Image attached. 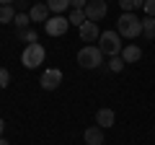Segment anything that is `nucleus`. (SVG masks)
<instances>
[{
  "label": "nucleus",
  "instance_id": "1",
  "mask_svg": "<svg viewBox=\"0 0 155 145\" xmlns=\"http://www.w3.org/2000/svg\"><path fill=\"white\" fill-rule=\"evenodd\" d=\"M116 31H119V36H124V39H137L140 34H142V21H140L134 13H122L119 21H116Z\"/></svg>",
  "mask_w": 155,
  "mask_h": 145
},
{
  "label": "nucleus",
  "instance_id": "2",
  "mask_svg": "<svg viewBox=\"0 0 155 145\" xmlns=\"http://www.w3.org/2000/svg\"><path fill=\"white\" fill-rule=\"evenodd\" d=\"M98 49L104 52V55L109 57H116V55H122V36H119V31H101L98 36Z\"/></svg>",
  "mask_w": 155,
  "mask_h": 145
},
{
  "label": "nucleus",
  "instance_id": "3",
  "mask_svg": "<svg viewBox=\"0 0 155 145\" xmlns=\"http://www.w3.org/2000/svg\"><path fill=\"white\" fill-rule=\"evenodd\" d=\"M44 57H47L44 47L39 44V42H34V44H26V49H23V55H21V65L28 67V70H36V67L44 62Z\"/></svg>",
  "mask_w": 155,
  "mask_h": 145
},
{
  "label": "nucleus",
  "instance_id": "4",
  "mask_svg": "<svg viewBox=\"0 0 155 145\" xmlns=\"http://www.w3.org/2000/svg\"><path fill=\"white\" fill-rule=\"evenodd\" d=\"M104 62V52L98 49V47H83V49L78 52V65L85 67V70H96V67Z\"/></svg>",
  "mask_w": 155,
  "mask_h": 145
},
{
  "label": "nucleus",
  "instance_id": "5",
  "mask_svg": "<svg viewBox=\"0 0 155 145\" xmlns=\"http://www.w3.org/2000/svg\"><path fill=\"white\" fill-rule=\"evenodd\" d=\"M106 13H109V5H106V0H88V5H85V18L93 23L104 21Z\"/></svg>",
  "mask_w": 155,
  "mask_h": 145
},
{
  "label": "nucleus",
  "instance_id": "6",
  "mask_svg": "<svg viewBox=\"0 0 155 145\" xmlns=\"http://www.w3.org/2000/svg\"><path fill=\"white\" fill-rule=\"evenodd\" d=\"M67 26H70V21H67L65 16H49V21L44 23V29H47L49 36H62V34L67 31Z\"/></svg>",
  "mask_w": 155,
  "mask_h": 145
},
{
  "label": "nucleus",
  "instance_id": "7",
  "mask_svg": "<svg viewBox=\"0 0 155 145\" xmlns=\"http://www.w3.org/2000/svg\"><path fill=\"white\" fill-rule=\"evenodd\" d=\"M39 83H41V88H44V91H54L57 86L62 83V70H57V67H49V70H44V72H41V80H39Z\"/></svg>",
  "mask_w": 155,
  "mask_h": 145
},
{
  "label": "nucleus",
  "instance_id": "8",
  "mask_svg": "<svg viewBox=\"0 0 155 145\" xmlns=\"http://www.w3.org/2000/svg\"><path fill=\"white\" fill-rule=\"evenodd\" d=\"M78 31H80V39H83V42H98V36H101L98 23H93V21H85Z\"/></svg>",
  "mask_w": 155,
  "mask_h": 145
},
{
  "label": "nucleus",
  "instance_id": "9",
  "mask_svg": "<svg viewBox=\"0 0 155 145\" xmlns=\"http://www.w3.org/2000/svg\"><path fill=\"white\" fill-rule=\"evenodd\" d=\"M114 122H116V114L111 112V109H98V112H96V124H98L101 130L114 127Z\"/></svg>",
  "mask_w": 155,
  "mask_h": 145
},
{
  "label": "nucleus",
  "instance_id": "10",
  "mask_svg": "<svg viewBox=\"0 0 155 145\" xmlns=\"http://www.w3.org/2000/svg\"><path fill=\"white\" fill-rule=\"evenodd\" d=\"M83 140H85V145H104V130L96 124V127H88L83 132Z\"/></svg>",
  "mask_w": 155,
  "mask_h": 145
},
{
  "label": "nucleus",
  "instance_id": "11",
  "mask_svg": "<svg viewBox=\"0 0 155 145\" xmlns=\"http://www.w3.org/2000/svg\"><path fill=\"white\" fill-rule=\"evenodd\" d=\"M28 16H31V21L47 23V21H49V8H47V3H36V5H31Z\"/></svg>",
  "mask_w": 155,
  "mask_h": 145
},
{
  "label": "nucleus",
  "instance_id": "12",
  "mask_svg": "<svg viewBox=\"0 0 155 145\" xmlns=\"http://www.w3.org/2000/svg\"><path fill=\"white\" fill-rule=\"evenodd\" d=\"M140 57H142V49L134 47V44H127V47L122 49V60H124V62H137Z\"/></svg>",
  "mask_w": 155,
  "mask_h": 145
},
{
  "label": "nucleus",
  "instance_id": "13",
  "mask_svg": "<svg viewBox=\"0 0 155 145\" xmlns=\"http://www.w3.org/2000/svg\"><path fill=\"white\" fill-rule=\"evenodd\" d=\"M47 8H49V13H54V16H62V11L70 8V0H47Z\"/></svg>",
  "mask_w": 155,
  "mask_h": 145
},
{
  "label": "nucleus",
  "instance_id": "14",
  "mask_svg": "<svg viewBox=\"0 0 155 145\" xmlns=\"http://www.w3.org/2000/svg\"><path fill=\"white\" fill-rule=\"evenodd\" d=\"M67 21H70V26H78V29H80L88 18H85V11H75V8H72L70 16H67Z\"/></svg>",
  "mask_w": 155,
  "mask_h": 145
},
{
  "label": "nucleus",
  "instance_id": "15",
  "mask_svg": "<svg viewBox=\"0 0 155 145\" xmlns=\"http://www.w3.org/2000/svg\"><path fill=\"white\" fill-rule=\"evenodd\" d=\"M142 34L147 36V39H155V18L153 16L142 18Z\"/></svg>",
  "mask_w": 155,
  "mask_h": 145
},
{
  "label": "nucleus",
  "instance_id": "16",
  "mask_svg": "<svg viewBox=\"0 0 155 145\" xmlns=\"http://www.w3.org/2000/svg\"><path fill=\"white\" fill-rule=\"evenodd\" d=\"M13 18H16L13 5H0V23H13Z\"/></svg>",
  "mask_w": 155,
  "mask_h": 145
},
{
  "label": "nucleus",
  "instance_id": "17",
  "mask_svg": "<svg viewBox=\"0 0 155 145\" xmlns=\"http://www.w3.org/2000/svg\"><path fill=\"white\" fill-rule=\"evenodd\" d=\"M124 65H127V62L122 60V55L109 57V70H111V72H122V70H124Z\"/></svg>",
  "mask_w": 155,
  "mask_h": 145
},
{
  "label": "nucleus",
  "instance_id": "18",
  "mask_svg": "<svg viewBox=\"0 0 155 145\" xmlns=\"http://www.w3.org/2000/svg\"><path fill=\"white\" fill-rule=\"evenodd\" d=\"M13 23H16V26H18V29L23 31V29H26L28 23H31V16H28V13H16V18H13Z\"/></svg>",
  "mask_w": 155,
  "mask_h": 145
},
{
  "label": "nucleus",
  "instance_id": "19",
  "mask_svg": "<svg viewBox=\"0 0 155 145\" xmlns=\"http://www.w3.org/2000/svg\"><path fill=\"white\" fill-rule=\"evenodd\" d=\"M119 5H122V11H124V13H132L134 8H140L142 3H140V0H119Z\"/></svg>",
  "mask_w": 155,
  "mask_h": 145
},
{
  "label": "nucleus",
  "instance_id": "20",
  "mask_svg": "<svg viewBox=\"0 0 155 145\" xmlns=\"http://www.w3.org/2000/svg\"><path fill=\"white\" fill-rule=\"evenodd\" d=\"M18 36H21L23 42H28V44L36 42V31H34V29H23V31H18Z\"/></svg>",
  "mask_w": 155,
  "mask_h": 145
},
{
  "label": "nucleus",
  "instance_id": "21",
  "mask_svg": "<svg viewBox=\"0 0 155 145\" xmlns=\"http://www.w3.org/2000/svg\"><path fill=\"white\" fill-rule=\"evenodd\" d=\"M8 83H11V72L5 67H0V88H8Z\"/></svg>",
  "mask_w": 155,
  "mask_h": 145
},
{
  "label": "nucleus",
  "instance_id": "22",
  "mask_svg": "<svg viewBox=\"0 0 155 145\" xmlns=\"http://www.w3.org/2000/svg\"><path fill=\"white\" fill-rule=\"evenodd\" d=\"M142 8H145V13H147V16L155 18V0H145V5H142Z\"/></svg>",
  "mask_w": 155,
  "mask_h": 145
},
{
  "label": "nucleus",
  "instance_id": "23",
  "mask_svg": "<svg viewBox=\"0 0 155 145\" xmlns=\"http://www.w3.org/2000/svg\"><path fill=\"white\" fill-rule=\"evenodd\" d=\"M85 5H88V0H70V8L75 11H85Z\"/></svg>",
  "mask_w": 155,
  "mask_h": 145
},
{
  "label": "nucleus",
  "instance_id": "24",
  "mask_svg": "<svg viewBox=\"0 0 155 145\" xmlns=\"http://www.w3.org/2000/svg\"><path fill=\"white\" fill-rule=\"evenodd\" d=\"M0 5H13V0H0Z\"/></svg>",
  "mask_w": 155,
  "mask_h": 145
},
{
  "label": "nucleus",
  "instance_id": "25",
  "mask_svg": "<svg viewBox=\"0 0 155 145\" xmlns=\"http://www.w3.org/2000/svg\"><path fill=\"white\" fill-rule=\"evenodd\" d=\"M3 130H5V122H3V117H0V135H3Z\"/></svg>",
  "mask_w": 155,
  "mask_h": 145
},
{
  "label": "nucleus",
  "instance_id": "26",
  "mask_svg": "<svg viewBox=\"0 0 155 145\" xmlns=\"http://www.w3.org/2000/svg\"><path fill=\"white\" fill-rule=\"evenodd\" d=\"M0 145H8V143H5V140H3V137H0Z\"/></svg>",
  "mask_w": 155,
  "mask_h": 145
},
{
  "label": "nucleus",
  "instance_id": "27",
  "mask_svg": "<svg viewBox=\"0 0 155 145\" xmlns=\"http://www.w3.org/2000/svg\"><path fill=\"white\" fill-rule=\"evenodd\" d=\"M140 3H142V5H145V0H140Z\"/></svg>",
  "mask_w": 155,
  "mask_h": 145
}]
</instances>
